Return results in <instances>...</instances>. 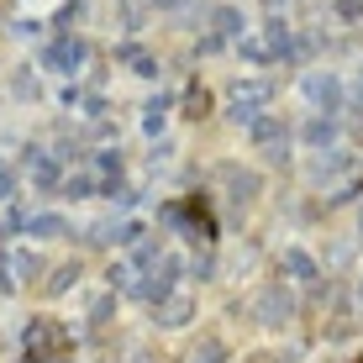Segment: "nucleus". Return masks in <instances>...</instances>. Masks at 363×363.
I'll return each mask as SVG.
<instances>
[{"mask_svg": "<svg viewBox=\"0 0 363 363\" xmlns=\"http://www.w3.org/2000/svg\"><path fill=\"white\" fill-rule=\"evenodd\" d=\"M221 358H227V347H221V342H206V347L195 353V363H221Z\"/></svg>", "mask_w": 363, "mask_h": 363, "instance_id": "11", "label": "nucleus"}, {"mask_svg": "<svg viewBox=\"0 0 363 363\" xmlns=\"http://www.w3.org/2000/svg\"><path fill=\"white\" fill-rule=\"evenodd\" d=\"M284 274L300 284H316V258L306 253V247H284Z\"/></svg>", "mask_w": 363, "mask_h": 363, "instance_id": "5", "label": "nucleus"}, {"mask_svg": "<svg viewBox=\"0 0 363 363\" xmlns=\"http://www.w3.org/2000/svg\"><path fill=\"white\" fill-rule=\"evenodd\" d=\"M64 190H69V195H90L95 179H90V174H74V179H64Z\"/></svg>", "mask_w": 363, "mask_h": 363, "instance_id": "10", "label": "nucleus"}, {"mask_svg": "<svg viewBox=\"0 0 363 363\" xmlns=\"http://www.w3.org/2000/svg\"><path fill=\"white\" fill-rule=\"evenodd\" d=\"M32 274H43V258L21 253V247H0V290H16V284L32 279Z\"/></svg>", "mask_w": 363, "mask_h": 363, "instance_id": "3", "label": "nucleus"}, {"mask_svg": "<svg viewBox=\"0 0 363 363\" xmlns=\"http://www.w3.org/2000/svg\"><path fill=\"white\" fill-rule=\"evenodd\" d=\"M11 190H16V179H11V169L0 164V200H11Z\"/></svg>", "mask_w": 363, "mask_h": 363, "instance_id": "15", "label": "nucleus"}, {"mask_svg": "<svg viewBox=\"0 0 363 363\" xmlns=\"http://www.w3.org/2000/svg\"><path fill=\"white\" fill-rule=\"evenodd\" d=\"M258 100H264V90H258V84H247V90H237V116H242V106H258Z\"/></svg>", "mask_w": 363, "mask_h": 363, "instance_id": "12", "label": "nucleus"}, {"mask_svg": "<svg viewBox=\"0 0 363 363\" xmlns=\"http://www.w3.org/2000/svg\"><path fill=\"white\" fill-rule=\"evenodd\" d=\"M253 316L264 321V327H284V321L295 316V300L284 284H264V290L253 295Z\"/></svg>", "mask_w": 363, "mask_h": 363, "instance_id": "2", "label": "nucleus"}, {"mask_svg": "<svg viewBox=\"0 0 363 363\" xmlns=\"http://www.w3.org/2000/svg\"><path fill=\"white\" fill-rule=\"evenodd\" d=\"M21 227H27L32 237H69V221L58 216V211H37V216H27Z\"/></svg>", "mask_w": 363, "mask_h": 363, "instance_id": "7", "label": "nucleus"}, {"mask_svg": "<svg viewBox=\"0 0 363 363\" xmlns=\"http://www.w3.org/2000/svg\"><path fill=\"white\" fill-rule=\"evenodd\" d=\"M21 342H27V358L32 363H58V358H64V347H69V332L58 327V321H32Z\"/></svg>", "mask_w": 363, "mask_h": 363, "instance_id": "1", "label": "nucleus"}, {"mask_svg": "<svg viewBox=\"0 0 363 363\" xmlns=\"http://www.w3.org/2000/svg\"><path fill=\"white\" fill-rule=\"evenodd\" d=\"M58 363H64V358H58Z\"/></svg>", "mask_w": 363, "mask_h": 363, "instance_id": "16", "label": "nucleus"}, {"mask_svg": "<svg viewBox=\"0 0 363 363\" xmlns=\"http://www.w3.org/2000/svg\"><path fill=\"white\" fill-rule=\"evenodd\" d=\"M69 279H79V269H74V264H69V269H58V274H53V284H48V290H53V295H58V290H69Z\"/></svg>", "mask_w": 363, "mask_h": 363, "instance_id": "13", "label": "nucleus"}, {"mask_svg": "<svg viewBox=\"0 0 363 363\" xmlns=\"http://www.w3.org/2000/svg\"><path fill=\"white\" fill-rule=\"evenodd\" d=\"M158 321H164V327H184V321H190V300H184V295H169L164 306H158Z\"/></svg>", "mask_w": 363, "mask_h": 363, "instance_id": "9", "label": "nucleus"}, {"mask_svg": "<svg viewBox=\"0 0 363 363\" xmlns=\"http://www.w3.org/2000/svg\"><path fill=\"white\" fill-rule=\"evenodd\" d=\"M306 137H311V143H327V137H332V121H311Z\"/></svg>", "mask_w": 363, "mask_h": 363, "instance_id": "14", "label": "nucleus"}, {"mask_svg": "<svg viewBox=\"0 0 363 363\" xmlns=\"http://www.w3.org/2000/svg\"><path fill=\"white\" fill-rule=\"evenodd\" d=\"M216 179L227 184V200H232V206H247V200L258 195V174H242V169H232V164H221Z\"/></svg>", "mask_w": 363, "mask_h": 363, "instance_id": "4", "label": "nucleus"}, {"mask_svg": "<svg viewBox=\"0 0 363 363\" xmlns=\"http://www.w3.org/2000/svg\"><path fill=\"white\" fill-rule=\"evenodd\" d=\"M27 174H32V184H37V190H53V184H58V164H53L48 153H37V147L27 153Z\"/></svg>", "mask_w": 363, "mask_h": 363, "instance_id": "8", "label": "nucleus"}, {"mask_svg": "<svg viewBox=\"0 0 363 363\" xmlns=\"http://www.w3.org/2000/svg\"><path fill=\"white\" fill-rule=\"evenodd\" d=\"M253 143L264 147V153L274 158V164L284 158V132H279V121H253Z\"/></svg>", "mask_w": 363, "mask_h": 363, "instance_id": "6", "label": "nucleus"}]
</instances>
